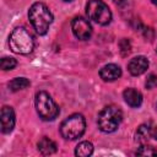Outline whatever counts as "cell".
I'll return each instance as SVG.
<instances>
[{
  "label": "cell",
  "instance_id": "8",
  "mask_svg": "<svg viewBox=\"0 0 157 157\" xmlns=\"http://www.w3.org/2000/svg\"><path fill=\"white\" fill-rule=\"evenodd\" d=\"M0 121H1V131L4 134H9L12 131L15 126V112L11 107H2L0 112Z\"/></svg>",
  "mask_w": 157,
  "mask_h": 157
},
{
  "label": "cell",
  "instance_id": "23",
  "mask_svg": "<svg viewBox=\"0 0 157 157\" xmlns=\"http://www.w3.org/2000/svg\"><path fill=\"white\" fill-rule=\"evenodd\" d=\"M114 1H121V0H114Z\"/></svg>",
  "mask_w": 157,
  "mask_h": 157
},
{
  "label": "cell",
  "instance_id": "22",
  "mask_svg": "<svg viewBox=\"0 0 157 157\" xmlns=\"http://www.w3.org/2000/svg\"><path fill=\"white\" fill-rule=\"evenodd\" d=\"M64 1H71V0H64Z\"/></svg>",
  "mask_w": 157,
  "mask_h": 157
},
{
  "label": "cell",
  "instance_id": "1",
  "mask_svg": "<svg viewBox=\"0 0 157 157\" xmlns=\"http://www.w3.org/2000/svg\"><path fill=\"white\" fill-rule=\"evenodd\" d=\"M28 17L38 34H45L53 22V15L43 2H34L29 7Z\"/></svg>",
  "mask_w": 157,
  "mask_h": 157
},
{
  "label": "cell",
  "instance_id": "19",
  "mask_svg": "<svg viewBox=\"0 0 157 157\" xmlns=\"http://www.w3.org/2000/svg\"><path fill=\"white\" fill-rule=\"evenodd\" d=\"M120 48H121V53H123V55L129 54V53H130V42H129L128 39L124 38V39L120 42Z\"/></svg>",
  "mask_w": 157,
  "mask_h": 157
},
{
  "label": "cell",
  "instance_id": "15",
  "mask_svg": "<svg viewBox=\"0 0 157 157\" xmlns=\"http://www.w3.org/2000/svg\"><path fill=\"white\" fill-rule=\"evenodd\" d=\"M151 136V129L148 125H141L136 131V141L140 144L146 142Z\"/></svg>",
  "mask_w": 157,
  "mask_h": 157
},
{
  "label": "cell",
  "instance_id": "2",
  "mask_svg": "<svg viewBox=\"0 0 157 157\" xmlns=\"http://www.w3.org/2000/svg\"><path fill=\"white\" fill-rule=\"evenodd\" d=\"M9 44L10 49L16 53V54H29L33 50L34 47V40L32 34L23 27H17L15 28L9 38Z\"/></svg>",
  "mask_w": 157,
  "mask_h": 157
},
{
  "label": "cell",
  "instance_id": "7",
  "mask_svg": "<svg viewBox=\"0 0 157 157\" xmlns=\"http://www.w3.org/2000/svg\"><path fill=\"white\" fill-rule=\"evenodd\" d=\"M71 29H72V33L75 34V37L81 40L88 39L92 34V27H91L90 22L81 16L75 17L71 21Z\"/></svg>",
  "mask_w": 157,
  "mask_h": 157
},
{
  "label": "cell",
  "instance_id": "12",
  "mask_svg": "<svg viewBox=\"0 0 157 157\" xmlns=\"http://www.w3.org/2000/svg\"><path fill=\"white\" fill-rule=\"evenodd\" d=\"M37 147H38V151L42 155H44V156L53 155V153L56 152V144L53 140H50L49 137L40 139L39 142H38V145H37Z\"/></svg>",
  "mask_w": 157,
  "mask_h": 157
},
{
  "label": "cell",
  "instance_id": "6",
  "mask_svg": "<svg viewBox=\"0 0 157 157\" xmlns=\"http://www.w3.org/2000/svg\"><path fill=\"white\" fill-rule=\"evenodd\" d=\"M86 12L90 20L98 25L105 26L112 21V12L102 0H90L86 6Z\"/></svg>",
  "mask_w": 157,
  "mask_h": 157
},
{
  "label": "cell",
  "instance_id": "5",
  "mask_svg": "<svg viewBox=\"0 0 157 157\" xmlns=\"http://www.w3.org/2000/svg\"><path fill=\"white\" fill-rule=\"evenodd\" d=\"M34 103H36V109L38 115L45 121L54 120L60 113V109L54 102V99L50 97L49 93L44 91H40L36 94Z\"/></svg>",
  "mask_w": 157,
  "mask_h": 157
},
{
  "label": "cell",
  "instance_id": "16",
  "mask_svg": "<svg viewBox=\"0 0 157 157\" xmlns=\"http://www.w3.org/2000/svg\"><path fill=\"white\" fill-rule=\"evenodd\" d=\"M17 65V61L13 59V58H10V56H5L1 59V63H0V66L4 71H7V70H12L15 66Z\"/></svg>",
  "mask_w": 157,
  "mask_h": 157
},
{
  "label": "cell",
  "instance_id": "13",
  "mask_svg": "<svg viewBox=\"0 0 157 157\" xmlns=\"http://www.w3.org/2000/svg\"><path fill=\"white\" fill-rule=\"evenodd\" d=\"M93 153V145L90 141H82L76 146L75 155L78 157H88Z\"/></svg>",
  "mask_w": 157,
  "mask_h": 157
},
{
  "label": "cell",
  "instance_id": "4",
  "mask_svg": "<svg viewBox=\"0 0 157 157\" xmlns=\"http://www.w3.org/2000/svg\"><path fill=\"white\" fill-rule=\"evenodd\" d=\"M86 129V120L82 114L75 113L67 117L60 125V134L66 140H76L81 137Z\"/></svg>",
  "mask_w": 157,
  "mask_h": 157
},
{
  "label": "cell",
  "instance_id": "20",
  "mask_svg": "<svg viewBox=\"0 0 157 157\" xmlns=\"http://www.w3.org/2000/svg\"><path fill=\"white\" fill-rule=\"evenodd\" d=\"M153 136H155V139L157 140V128L155 129V132H153Z\"/></svg>",
  "mask_w": 157,
  "mask_h": 157
},
{
  "label": "cell",
  "instance_id": "10",
  "mask_svg": "<svg viewBox=\"0 0 157 157\" xmlns=\"http://www.w3.org/2000/svg\"><path fill=\"white\" fill-rule=\"evenodd\" d=\"M99 76L105 82H112L121 76V69L117 64H107L99 70Z\"/></svg>",
  "mask_w": 157,
  "mask_h": 157
},
{
  "label": "cell",
  "instance_id": "3",
  "mask_svg": "<svg viewBox=\"0 0 157 157\" xmlns=\"http://www.w3.org/2000/svg\"><path fill=\"white\" fill-rule=\"evenodd\" d=\"M121 120H123L121 110L115 105H108L99 112L97 124L101 131L113 132L119 128Z\"/></svg>",
  "mask_w": 157,
  "mask_h": 157
},
{
  "label": "cell",
  "instance_id": "9",
  "mask_svg": "<svg viewBox=\"0 0 157 157\" xmlns=\"http://www.w3.org/2000/svg\"><path fill=\"white\" fill-rule=\"evenodd\" d=\"M147 69H148V60L142 55L132 58L128 64V70L132 76H140Z\"/></svg>",
  "mask_w": 157,
  "mask_h": 157
},
{
  "label": "cell",
  "instance_id": "17",
  "mask_svg": "<svg viewBox=\"0 0 157 157\" xmlns=\"http://www.w3.org/2000/svg\"><path fill=\"white\" fill-rule=\"evenodd\" d=\"M136 153L140 156H157V151L151 146H141Z\"/></svg>",
  "mask_w": 157,
  "mask_h": 157
},
{
  "label": "cell",
  "instance_id": "18",
  "mask_svg": "<svg viewBox=\"0 0 157 157\" xmlns=\"http://www.w3.org/2000/svg\"><path fill=\"white\" fill-rule=\"evenodd\" d=\"M146 88H148V90H152V88H155L156 86H157V76L156 75H153V74H151L148 77H147V80H146Z\"/></svg>",
  "mask_w": 157,
  "mask_h": 157
},
{
  "label": "cell",
  "instance_id": "11",
  "mask_svg": "<svg viewBox=\"0 0 157 157\" xmlns=\"http://www.w3.org/2000/svg\"><path fill=\"white\" fill-rule=\"evenodd\" d=\"M123 97H124V99H125V102L130 105V107H132V108H137V107H140L141 105V103H142V94L137 91V90H135V88H126L124 92H123Z\"/></svg>",
  "mask_w": 157,
  "mask_h": 157
},
{
  "label": "cell",
  "instance_id": "21",
  "mask_svg": "<svg viewBox=\"0 0 157 157\" xmlns=\"http://www.w3.org/2000/svg\"><path fill=\"white\" fill-rule=\"evenodd\" d=\"M151 1H152V4H153V5H156V6H157V0H151Z\"/></svg>",
  "mask_w": 157,
  "mask_h": 157
},
{
  "label": "cell",
  "instance_id": "14",
  "mask_svg": "<svg viewBox=\"0 0 157 157\" xmlns=\"http://www.w3.org/2000/svg\"><path fill=\"white\" fill-rule=\"evenodd\" d=\"M28 86H29V81L26 77H16V78H13L12 81L9 82V88L11 91H13V92L23 90V88H26Z\"/></svg>",
  "mask_w": 157,
  "mask_h": 157
}]
</instances>
